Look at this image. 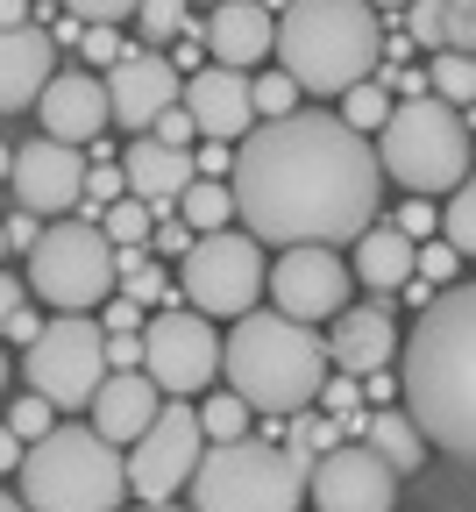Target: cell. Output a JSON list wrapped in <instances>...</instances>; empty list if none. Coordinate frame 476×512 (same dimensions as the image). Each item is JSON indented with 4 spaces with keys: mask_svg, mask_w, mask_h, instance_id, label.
<instances>
[{
    "mask_svg": "<svg viewBox=\"0 0 476 512\" xmlns=\"http://www.w3.org/2000/svg\"><path fill=\"white\" fill-rule=\"evenodd\" d=\"M441 235H448V242H455L462 256H476V164H469V178L455 185V207H448Z\"/></svg>",
    "mask_w": 476,
    "mask_h": 512,
    "instance_id": "f546056e",
    "label": "cell"
},
{
    "mask_svg": "<svg viewBox=\"0 0 476 512\" xmlns=\"http://www.w3.org/2000/svg\"><path fill=\"white\" fill-rule=\"evenodd\" d=\"M441 50H476V0H441Z\"/></svg>",
    "mask_w": 476,
    "mask_h": 512,
    "instance_id": "e575fe53",
    "label": "cell"
},
{
    "mask_svg": "<svg viewBox=\"0 0 476 512\" xmlns=\"http://www.w3.org/2000/svg\"><path fill=\"white\" fill-rule=\"evenodd\" d=\"M413 43H427V50H441V0H413Z\"/></svg>",
    "mask_w": 476,
    "mask_h": 512,
    "instance_id": "f6af8a7d",
    "label": "cell"
},
{
    "mask_svg": "<svg viewBox=\"0 0 476 512\" xmlns=\"http://www.w3.org/2000/svg\"><path fill=\"white\" fill-rule=\"evenodd\" d=\"M22 292H29V278H8V271H0V328H8V320H15Z\"/></svg>",
    "mask_w": 476,
    "mask_h": 512,
    "instance_id": "f907efd6",
    "label": "cell"
},
{
    "mask_svg": "<svg viewBox=\"0 0 476 512\" xmlns=\"http://www.w3.org/2000/svg\"><path fill=\"white\" fill-rule=\"evenodd\" d=\"M100 228H107V242H114V249H128V242H150L157 214H150L143 200H135V192H121V200L107 207V221H100Z\"/></svg>",
    "mask_w": 476,
    "mask_h": 512,
    "instance_id": "83f0119b",
    "label": "cell"
},
{
    "mask_svg": "<svg viewBox=\"0 0 476 512\" xmlns=\"http://www.w3.org/2000/svg\"><path fill=\"white\" fill-rule=\"evenodd\" d=\"M235 214L256 242H356L377 221L384 164L342 114H270L235 150Z\"/></svg>",
    "mask_w": 476,
    "mask_h": 512,
    "instance_id": "6da1fadb",
    "label": "cell"
},
{
    "mask_svg": "<svg viewBox=\"0 0 476 512\" xmlns=\"http://www.w3.org/2000/svg\"><path fill=\"white\" fill-rule=\"evenodd\" d=\"M178 278H185V299L192 313H207V320H242L256 299H263V242L242 228H214V235H192V249L178 256Z\"/></svg>",
    "mask_w": 476,
    "mask_h": 512,
    "instance_id": "9c48e42d",
    "label": "cell"
},
{
    "mask_svg": "<svg viewBox=\"0 0 476 512\" xmlns=\"http://www.w3.org/2000/svg\"><path fill=\"white\" fill-rule=\"evenodd\" d=\"M0 392H8V356H0Z\"/></svg>",
    "mask_w": 476,
    "mask_h": 512,
    "instance_id": "94428289",
    "label": "cell"
},
{
    "mask_svg": "<svg viewBox=\"0 0 476 512\" xmlns=\"http://www.w3.org/2000/svg\"><path fill=\"white\" fill-rule=\"evenodd\" d=\"M8 171H15V150H8V143H0V178H8Z\"/></svg>",
    "mask_w": 476,
    "mask_h": 512,
    "instance_id": "9f6ffc18",
    "label": "cell"
},
{
    "mask_svg": "<svg viewBox=\"0 0 476 512\" xmlns=\"http://www.w3.org/2000/svg\"><path fill=\"white\" fill-rule=\"evenodd\" d=\"M107 370H143V335H107Z\"/></svg>",
    "mask_w": 476,
    "mask_h": 512,
    "instance_id": "bcb514c9",
    "label": "cell"
},
{
    "mask_svg": "<svg viewBox=\"0 0 476 512\" xmlns=\"http://www.w3.org/2000/svg\"><path fill=\"white\" fill-rule=\"evenodd\" d=\"M150 136H157V143H171V150H192V143H199V121L185 114V100H171V107L150 121Z\"/></svg>",
    "mask_w": 476,
    "mask_h": 512,
    "instance_id": "74e56055",
    "label": "cell"
},
{
    "mask_svg": "<svg viewBox=\"0 0 476 512\" xmlns=\"http://www.w3.org/2000/svg\"><path fill=\"white\" fill-rule=\"evenodd\" d=\"M356 399H363V384H356V377H349V370H342V377H327V384H320V406H327V413H334V420H342V413H349V406H356Z\"/></svg>",
    "mask_w": 476,
    "mask_h": 512,
    "instance_id": "ee69618b",
    "label": "cell"
},
{
    "mask_svg": "<svg viewBox=\"0 0 476 512\" xmlns=\"http://www.w3.org/2000/svg\"><path fill=\"white\" fill-rule=\"evenodd\" d=\"M143 370L157 392L185 399V392H207L214 370H221V335L207 313H157L143 320Z\"/></svg>",
    "mask_w": 476,
    "mask_h": 512,
    "instance_id": "7c38bea8",
    "label": "cell"
},
{
    "mask_svg": "<svg viewBox=\"0 0 476 512\" xmlns=\"http://www.w3.org/2000/svg\"><path fill=\"white\" fill-rule=\"evenodd\" d=\"M185 114L199 121L207 143H235L256 128V93H249V72H228V64H199V72L178 86Z\"/></svg>",
    "mask_w": 476,
    "mask_h": 512,
    "instance_id": "2e32d148",
    "label": "cell"
},
{
    "mask_svg": "<svg viewBox=\"0 0 476 512\" xmlns=\"http://www.w3.org/2000/svg\"><path fill=\"white\" fill-rule=\"evenodd\" d=\"M370 8H413V0H370Z\"/></svg>",
    "mask_w": 476,
    "mask_h": 512,
    "instance_id": "680465c9",
    "label": "cell"
},
{
    "mask_svg": "<svg viewBox=\"0 0 476 512\" xmlns=\"http://www.w3.org/2000/svg\"><path fill=\"white\" fill-rule=\"evenodd\" d=\"M299 456H327V448H342V420H320V413H292V441Z\"/></svg>",
    "mask_w": 476,
    "mask_h": 512,
    "instance_id": "1f68e13d",
    "label": "cell"
},
{
    "mask_svg": "<svg viewBox=\"0 0 476 512\" xmlns=\"http://www.w3.org/2000/svg\"><path fill=\"white\" fill-rule=\"evenodd\" d=\"M143 36L150 43H171V36H185V0H143Z\"/></svg>",
    "mask_w": 476,
    "mask_h": 512,
    "instance_id": "8d00e7d4",
    "label": "cell"
},
{
    "mask_svg": "<svg viewBox=\"0 0 476 512\" xmlns=\"http://www.w3.org/2000/svg\"><path fill=\"white\" fill-rule=\"evenodd\" d=\"M36 8H29V0H0V29H22Z\"/></svg>",
    "mask_w": 476,
    "mask_h": 512,
    "instance_id": "11a10c76",
    "label": "cell"
},
{
    "mask_svg": "<svg viewBox=\"0 0 476 512\" xmlns=\"http://www.w3.org/2000/svg\"><path fill=\"white\" fill-rule=\"evenodd\" d=\"M313 456L270 441H214L192 470V512H299Z\"/></svg>",
    "mask_w": 476,
    "mask_h": 512,
    "instance_id": "8992f818",
    "label": "cell"
},
{
    "mask_svg": "<svg viewBox=\"0 0 476 512\" xmlns=\"http://www.w3.org/2000/svg\"><path fill=\"white\" fill-rule=\"evenodd\" d=\"M434 93L448 107H469L476 100V57L469 50H434Z\"/></svg>",
    "mask_w": 476,
    "mask_h": 512,
    "instance_id": "4316f807",
    "label": "cell"
},
{
    "mask_svg": "<svg viewBox=\"0 0 476 512\" xmlns=\"http://www.w3.org/2000/svg\"><path fill=\"white\" fill-rule=\"evenodd\" d=\"M8 185H15V207L22 214H50L57 221V214H72L86 200V157L72 143H57V136H36V143L15 150Z\"/></svg>",
    "mask_w": 476,
    "mask_h": 512,
    "instance_id": "9a60e30c",
    "label": "cell"
},
{
    "mask_svg": "<svg viewBox=\"0 0 476 512\" xmlns=\"http://www.w3.org/2000/svg\"><path fill=\"white\" fill-rule=\"evenodd\" d=\"M157 406H164V392L150 384V370H107L100 392H93V427L121 448V441H135L157 420Z\"/></svg>",
    "mask_w": 476,
    "mask_h": 512,
    "instance_id": "7402d4cb",
    "label": "cell"
},
{
    "mask_svg": "<svg viewBox=\"0 0 476 512\" xmlns=\"http://www.w3.org/2000/svg\"><path fill=\"white\" fill-rule=\"evenodd\" d=\"M79 57H93V64H114V57H128V43H121L107 22H86V29H79Z\"/></svg>",
    "mask_w": 476,
    "mask_h": 512,
    "instance_id": "f35d334b",
    "label": "cell"
},
{
    "mask_svg": "<svg viewBox=\"0 0 476 512\" xmlns=\"http://www.w3.org/2000/svg\"><path fill=\"white\" fill-rule=\"evenodd\" d=\"M270 43H278V15H270L263 0H221L214 22H207V57L228 64V72H249V64H263Z\"/></svg>",
    "mask_w": 476,
    "mask_h": 512,
    "instance_id": "44dd1931",
    "label": "cell"
},
{
    "mask_svg": "<svg viewBox=\"0 0 476 512\" xmlns=\"http://www.w3.org/2000/svg\"><path fill=\"white\" fill-rule=\"evenodd\" d=\"M327 363L349 370V377L391 370L398 363V320L384 306H342L334 313V335H327Z\"/></svg>",
    "mask_w": 476,
    "mask_h": 512,
    "instance_id": "d6986e66",
    "label": "cell"
},
{
    "mask_svg": "<svg viewBox=\"0 0 476 512\" xmlns=\"http://www.w3.org/2000/svg\"><path fill=\"white\" fill-rule=\"evenodd\" d=\"M363 441L377 448V456L398 470V477H413V470H427V434L413 427V413H398V406H377L370 420H363Z\"/></svg>",
    "mask_w": 476,
    "mask_h": 512,
    "instance_id": "d4e9b609",
    "label": "cell"
},
{
    "mask_svg": "<svg viewBox=\"0 0 476 512\" xmlns=\"http://www.w3.org/2000/svg\"><path fill=\"white\" fill-rule=\"evenodd\" d=\"M455 264H462V249H455L448 235H441V242L427 235V242H420V256H413V278H427V285H448V278H455Z\"/></svg>",
    "mask_w": 476,
    "mask_h": 512,
    "instance_id": "d6a6232c",
    "label": "cell"
},
{
    "mask_svg": "<svg viewBox=\"0 0 476 512\" xmlns=\"http://www.w3.org/2000/svg\"><path fill=\"white\" fill-rule=\"evenodd\" d=\"M398 235L427 242V235H434V207H427V200H405V214H398Z\"/></svg>",
    "mask_w": 476,
    "mask_h": 512,
    "instance_id": "7dc6e473",
    "label": "cell"
},
{
    "mask_svg": "<svg viewBox=\"0 0 476 512\" xmlns=\"http://www.w3.org/2000/svg\"><path fill=\"white\" fill-rule=\"evenodd\" d=\"M199 427H207V441H242L249 434V399H235V392L207 399L199 406Z\"/></svg>",
    "mask_w": 476,
    "mask_h": 512,
    "instance_id": "f1b7e54d",
    "label": "cell"
},
{
    "mask_svg": "<svg viewBox=\"0 0 476 512\" xmlns=\"http://www.w3.org/2000/svg\"><path fill=\"white\" fill-rule=\"evenodd\" d=\"M413 256H420V242L398 235V221H391V228H363V235H356V285L398 292L405 278H413Z\"/></svg>",
    "mask_w": 476,
    "mask_h": 512,
    "instance_id": "cb8c5ba5",
    "label": "cell"
},
{
    "mask_svg": "<svg viewBox=\"0 0 476 512\" xmlns=\"http://www.w3.org/2000/svg\"><path fill=\"white\" fill-rule=\"evenodd\" d=\"M128 491V463L100 427H50L22 448V505L29 512H114Z\"/></svg>",
    "mask_w": 476,
    "mask_h": 512,
    "instance_id": "5b68a950",
    "label": "cell"
},
{
    "mask_svg": "<svg viewBox=\"0 0 476 512\" xmlns=\"http://www.w3.org/2000/svg\"><path fill=\"white\" fill-rule=\"evenodd\" d=\"M150 249H157V256H185V249H192V228H185V214H178V207H171V214H157Z\"/></svg>",
    "mask_w": 476,
    "mask_h": 512,
    "instance_id": "ab89813d",
    "label": "cell"
},
{
    "mask_svg": "<svg viewBox=\"0 0 476 512\" xmlns=\"http://www.w3.org/2000/svg\"><path fill=\"white\" fill-rule=\"evenodd\" d=\"M278 64L299 93H327L342 100L349 86H363L384 64V29L370 0H292L278 15Z\"/></svg>",
    "mask_w": 476,
    "mask_h": 512,
    "instance_id": "277c9868",
    "label": "cell"
},
{
    "mask_svg": "<svg viewBox=\"0 0 476 512\" xmlns=\"http://www.w3.org/2000/svg\"><path fill=\"white\" fill-rule=\"evenodd\" d=\"M199 456H207V427H199V406H185V399H171V406H157V420L128 441V491L143 498V505H164V498H178L185 484H192V470H199Z\"/></svg>",
    "mask_w": 476,
    "mask_h": 512,
    "instance_id": "8fae6325",
    "label": "cell"
},
{
    "mask_svg": "<svg viewBox=\"0 0 476 512\" xmlns=\"http://www.w3.org/2000/svg\"><path fill=\"white\" fill-rule=\"evenodd\" d=\"M0 256H8V221H0Z\"/></svg>",
    "mask_w": 476,
    "mask_h": 512,
    "instance_id": "6125c7cd",
    "label": "cell"
},
{
    "mask_svg": "<svg viewBox=\"0 0 476 512\" xmlns=\"http://www.w3.org/2000/svg\"><path fill=\"white\" fill-rule=\"evenodd\" d=\"M22 448H29V441H22L15 427H0V470H22Z\"/></svg>",
    "mask_w": 476,
    "mask_h": 512,
    "instance_id": "db71d44e",
    "label": "cell"
},
{
    "mask_svg": "<svg viewBox=\"0 0 476 512\" xmlns=\"http://www.w3.org/2000/svg\"><path fill=\"white\" fill-rule=\"evenodd\" d=\"M86 192H93V200H121V192H128L121 164H100V171H86Z\"/></svg>",
    "mask_w": 476,
    "mask_h": 512,
    "instance_id": "c3c4849f",
    "label": "cell"
},
{
    "mask_svg": "<svg viewBox=\"0 0 476 512\" xmlns=\"http://www.w3.org/2000/svg\"><path fill=\"white\" fill-rule=\"evenodd\" d=\"M0 335H15V342H36V335H43V320H36L29 306H15V320H8V328H0Z\"/></svg>",
    "mask_w": 476,
    "mask_h": 512,
    "instance_id": "f5cc1de1",
    "label": "cell"
},
{
    "mask_svg": "<svg viewBox=\"0 0 476 512\" xmlns=\"http://www.w3.org/2000/svg\"><path fill=\"white\" fill-rule=\"evenodd\" d=\"M64 8H72V22H128L135 8H143V0H64Z\"/></svg>",
    "mask_w": 476,
    "mask_h": 512,
    "instance_id": "60d3db41",
    "label": "cell"
},
{
    "mask_svg": "<svg viewBox=\"0 0 476 512\" xmlns=\"http://www.w3.org/2000/svg\"><path fill=\"white\" fill-rule=\"evenodd\" d=\"M306 498H313V512H391L398 470L370 441H342V448H327V456H313Z\"/></svg>",
    "mask_w": 476,
    "mask_h": 512,
    "instance_id": "4fadbf2b",
    "label": "cell"
},
{
    "mask_svg": "<svg viewBox=\"0 0 476 512\" xmlns=\"http://www.w3.org/2000/svg\"><path fill=\"white\" fill-rule=\"evenodd\" d=\"M377 164L413 192V200H434V192H455L469 178V128L462 114L441 100V93H413V100H398L391 121L377 128Z\"/></svg>",
    "mask_w": 476,
    "mask_h": 512,
    "instance_id": "52a82bcc",
    "label": "cell"
},
{
    "mask_svg": "<svg viewBox=\"0 0 476 512\" xmlns=\"http://www.w3.org/2000/svg\"><path fill=\"white\" fill-rule=\"evenodd\" d=\"M8 427H15L22 441H43V434L57 427V406H50L43 392H36V399H15V406H8Z\"/></svg>",
    "mask_w": 476,
    "mask_h": 512,
    "instance_id": "d590c367",
    "label": "cell"
},
{
    "mask_svg": "<svg viewBox=\"0 0 476 512\" xmlns=\"http://www.w3.org/2000/svg\"><path fill=\"white\" fill-rule=\"evenodd\" d=\"M221 363H228V392L249 399V413H306L327 384V335H313L306 320L292 313H242L235 335L221 342Z\"/></svg>",
    "mask_w": 476,
    "mask_h": 512,
    "instance_id": "3957f363",
    "label": "cell"
},
{
    "mask_svg": "<svg viewBox=\"0 0 476 512\" xmlns=\"http://www.w3.org/2000/svg\"><path fill=\"white\" fill-rule=\"evenodd\" d=\"M192 164H199V178H228V171H235V164H228V143H207V136H199V157H192Z\"/></svg>",
    "mask_w": 476,
    "mask_h": 512,
    "instance_id": "681fc988",
    "label": "cell"
},
{
    "mask_svg": "<svg viewBox=\"0 0 476 512\" xmlns=\"http://www.w3.org/2000/svg\"><path fill=\"white\" fill-rule=\"evenodd\" d=\"M121 292H128L135 306H157L171 285H164V271H157V264H143V271H128V278H121Z\"/></svg>",
    "mask_w": 476,
    "mask_h": 512,
    "instance_id": "7bdbcfd3",
    "label": "cell"
},
{
    "mask_svg": "<svg viewBox=\"0 0 476 512\" xmlns=\"http://www.w3.org/2000/svg\"><path fill=\"white\" fill-rule=\"evenodd\" d=\"M29 292L57 313H93L114 292V242L100 221H50L29 249Z\"/></svg>",
    "mask_w": 476,
    "mask_h": 512,
    "instance_id": "ba28073f",
    "label": "cell"
},
{
    "mask_svg": "<svg viewBox=\"0 0 476 512\" xmlns=\"http://www.w3.org/2000/svg\"><path fill=\"white\" fill-rule=\"evenodd\" d=\"M100 306H107V313H100V328H107V335H135V328H143V306H135L128 292H107Z\"/></svg>",
    "mask_w": 476,
    "mask_h": 512,
    "instance_id": "b9f144b4",
    "label": "cell"
},
{
    "mask_svg": "<svg viewBox=\"0 0 476 512\" xmlns=\"http://www.w3.org/2000/svg\"><path fill=\"white\" fill-rule=\"evenodd\" d=\"M0 512H29V505H22V498H8V491H0Z\"/></svg>",
    "mask_w": 476,
    "mask_h": 512,
    "instance_id": "6f0895ef",
    "label": "cell"
},
{
    "mask_svg": "<svg viewBox=\"0 0 476 512\" xmlns=\"http://www.w3.org/2000/svg\"><path fill=\"white\" fill-rule=\"evenodd\" d=\"M405 413L427 448L476 463V285L420 306V328L405 342Z\"/></svg>",
    "mask_w": 476,
    "mask_h": 512,
    "instance_id": "7a4b0ae2",
    "label": "cell"
},
{
    "mask_svg": "<svg viewBox=\"0 0 476 512\" xmlns=\"http://www.w3.org/2000/svg\"><path fill=\"white\" fill-rule=\"evenodd\" d=\"M178 214H185V228L214 235V228L235 214V192H228V178H192V185L178 192Z\"/></svg>",
    "mask_w": 476,
    "mask_h": 512,
    "instance_id": "484cf974",
    "label": "cell"
},
{
    "mask_svg": "<svg viewBox=\"0 0 476 512\" xmlns=\"http://www.w3.org/2000/svg\"><path fill=\"white\" fill-rule=\"evenodd\" d=\"M249 93H256V121H270V114H292V107H299V86H292L285 72H263V79H249Z\"/></svg>",
    "mask_w": 476,
    "mask_h": 512,
    "instance_id": "836d02e7",
    "label": "cell"
},
{
    "mask_svg": "<svg viewBox=\"0 0 476 512\" xmlns=\"http://www.w3.org/2000/svg\"><path fill=\"white\" fill-rule=\"evenodd\" d=\"M263 292L278 299V313L292 320H334L349 299V271H342V256H334L327 242H299V249H278V264H270Z\"/></svg>",
    "mask_w": 476,
    "mask_h": 512,
    "instance_id": "5bb4252c",
    "label": "cell"
},
{
    "mask_svg": "<svg viewBox=\"0 0 476 512\" xmlns=\"http://www.w3.org/2000/svg\"><path fill=\"white\" fill-rule=\"evenodd\" d=\"M143 512H178V505H171V498H164V505H143Z\"/></svg>",
    "mask_w": 476,
    "mask_h": 512,
    "instance_id": "91938a15",
    "label": "cell"
},
{
    "mask_svg": "<svg viewBox=\"0 0 476 512\" xmlns=\"http://www.w3.org/2000/svg\"><path fill=\"white\" fill-rule=\"evenodd\" d=\"M107 100H114V121L121 128H135V136H150V121L178 100V64L171 57H157V50H128V57H114L107 64Z\"/></svg>",
    "mask_w": 476,
    "mask_h": 512,
    "instance_id": "ac0fdd59",
    "label": "cell"
},
{
    "mask_svg": "<svg viewBox=\"0 0 476 512\" xmlns=\"http://www.w3.org/2000/svg\"><path fill=\"white\" fill-rule=\"evenodd\" d=\"M342 121L356 128V136L384 128V121H391V100H384V86H370V79H363V86H349V93H342Z\"/></svg>",
    "mask_w": 476,
    "mask_h": 512,
    "instance_id": "4dcf8cb0",
    "label": "cell"
},
{
    "mask_svg": "<svg viewBox=\"0 0 476 512\" xmlns=\"http://www.w3.org/2000/svg\"><path fill=\"white\" fill-rule=\"evenodd\" d=\"M57 43L36 29V22H22V29H0V114H15V107H36V93L50 86V57Z\"/></svg>",
    "mask_w": 476,
    "mask_h": 512,
    "instance_id": "603a6c76",
    "label": "cell"
},
{
    "mask_svg": "<svg viewBox=\"0 0 476 512\" xmlns=\"http://www.w3.org/2000/svg\"><path fill=\"white\" fill-rule=\"evenodd\" d=\"M36 121H43V136L57 143H100V128L114 121V100L93 72H50V86L36 93Z\"/></svg>",
    "mask_w": 476,
    "mask_h": 512,
    "instance_id": "e0dca14e",
    "label": "cell"
},
{
    "mask_svg": "<svg viewBox=\"0 0 476 512\" xmlns=\"http://www.w3.org/2000/svg\"><path fill=\"white\" fill-rule=\"evenodd\" d=\"M22 363L50 406H93L100 377H107V328L86 313H57V320H43V335L29 342Z\"/></svg>",
    "mask_w": 476,
    "mask_h": 512,
    "instance_id": "30bf717a",
    "label": "cell"
},
{
    "mask_svg": "<svg viewBox=\"0 0 476 512\" xmlns=\"http://www.w3.org/2000/svg\"><path fill=\"white\" fill-rule=\"evenodd\" d=\"M36 235H43L36 214H15V221H8V249H36Z\"/></svg>",
    "mask_w": 476,
    "mask_h": 512,
    "instance_id": "816d5d0a",
    "label": "cell"
},
{
    "mask_svg": "<svg viewBox=\"0 0 476 512\" xmlns=\"http://www.w3.org/2000/svg\"><path fill=\"white\" fill-rule=\"evenodd\" d=\"M121 178H128V192H135L150 214H171L178 192L199 178V164H192V150H171V143H157V136H135L128 157H121Z\"/></svg>",
    "mask_w": 476,
    "mask_h": 512,
    "instance_id": "ffe728a7",
    "label": "cell"
}]
</instances>
